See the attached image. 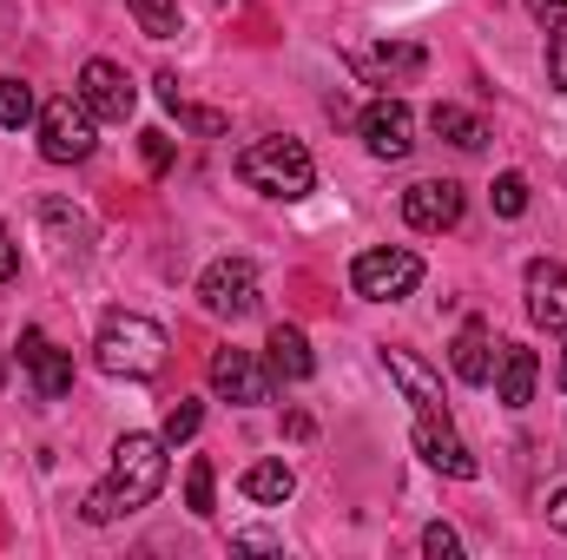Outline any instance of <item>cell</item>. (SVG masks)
Segmentation results:
<instances>
[{"label":"cell","instance_id":"cell-6","mask_svg":"<svg viewBox=\"0 0 567 560\" xmlns=\"http://www.w3.org/2000/svg\"><path fill=\"white\" fill-rule=\"evenodd\" d=\"M212 390L225 396V403H238V409H265L271 396H278V376H271V363H258L251 350H212Z\"/></svg>","mask_w":567,"mask_h":560},{"label":"cell","instance_id":"cell-15","mask_svg":"<svg viewBox=\"0 0 567 560\" xmlns=\"http://www.w3.org/2000/svg\"><path fill=\"white\" fill-rule=\"evenodd\" d=\"M40 231H47L53 251H73V258L93 251V218L80 205H66V198H40Z\"/></svg>","mask_w":567,"mask_h":560},{"label":"cell","instance_id":"cell-12","mask_svg":"<svg viewBox=\"0 0 567 560\" xmlns=\"http://www.w3.org/2000/svg\"><path fill=\"white\" fill-rule=\"evenodd\" d=\"M20 363H27V376H33V396H40V403H60V396L73 390V356H66V350H53V343H47V330H20Z\"/></svg>","mask_w":567,"mask_h":560},{"label":"cell","instance_id":"cell-34","mask_svg":"<svg viewBox=\"0 0 567 560\" xmlns=\"http://www.w3.org/2000/svg\"><path fill=\"white\" fill-rule=\"evenodd\" d=\"M548 521L567 535V488H555V501H548Z\"/></svg>","mask_w":567,"mask_h":560},{"label":"cell","instance_id":"cell-1","mask_svg":"<svg viewBox=\"0 0 567 560\" xmlns=\"http://www.w3.org/2000/svg\"><path fill=\"white\" fill-rule=\"evenodd\" d=\"M165 468H172L165 435H120V448H113V475L86 495V508H80V515H86L93 528H113V521L140 515L145 501H158Z\"/></svg>","mask_w":567,"mask_h":560},{"label":"cell","instance_id":"cell-21","mask_svg":"<svg viewBox=\"0 0 567 560\" xmlns=\"http://www.w3.org/2000/svg\"><path fill=\"white\" fill-rule=\"evenodd\" d=\"M33 120H40L33 86H27V80H13V73H0V126H7V133H20V126H33Z\"/></svg>","mask_w":567,"mask_h":560},{"label":"cell","instance_id":"cell-20","mask_svg":"<svg viewBox=\"0 0 567 560\" xmlns=\"http://www.w3.org/2000/svg\"><path fill=\"white\" fill-rule=\"evenodd\" d=\"M429 133H435V139H449L455 152H482V145H488V126H482L468 106H449V100L429 113Z\"/></svg>","mask_w":567,"mask_h":560},{"label":"cell","instance_id":"cell-27","mask_svg":"<svg viewBox=\"0 0 567 560\" xmlns=\"http://www.w3.org/2000/svg\"><path fill=\"white\" fill-rule=\"evenodd\" d=\"M548 86L567 93V20L561 27H548Z\"/></svg>","mask_w":567,"mask_h":560},{"label":"cell","instance_id":"cell-23","mask_svg":"<svg viewBox=\"0 0 567 560\" xmlns=\"http://www.w3.org/2000/svg\"><path fill=\"white\" fill-rule=\"evenodd\" d=\"M488 198H495V218H522V211H528V178H522V172H502Z\"/></svg>","mask_w":567,"mask_h":560},{"label":"cell","instance_id":"cell-13","mask_svg":"<svg viewBox=\"0 0 567 560\" xmlns=\"http://www.w3.org/2000/svg\"><path fill=\"white\" fill-rule=\"evenodd\" d=\"M522 290H528V317H535L542 330H567V271L555 258H535V265L522 271Z\"/></svg>","mask_w":567,"mask_h":560},{"label":"cell","instance_id":"cell-11","mask_svg":"<svg viewBox=\"0 0 567 560\" xmlns=\"http://www.w3.org/2000/svg\"><path fill=\"white\" fill-rule=\"evenodd\" d=\"M357 133H363V145L377 158H410L416 152V113L403 100H370L363 120H357Z\"/></svg>","mask_w":567,"mask_h":560},{"label":"cell","instance_id":"cell-24","mask_svg":"<svg viewBox=\"0 0 567 560\" xmlns=\"http://www.w3.org/2000/svg\"><path fill=\"white\" fill-rule=\"evenodd\" d=\"M198 422H205V409H198V403H172V416H165V428H158V435H165V448L192 442V435H198Z\"/></svg>","mask_w":567,"mask_h":560},{"label":"cell","instance_id":"cell-5","mask_svg":"<svg viewBox=\"0 0 567 560\" xmlns=\"http://www.w3.org/2000/svg\"><path fill=\"white\" fill-rule=\"evenodd\" d=\"M33 126H40V158L47 165L93 158V113H86V100H47Z\"/></svg>","mask_w":567,"mask_h":560},{"label":"cell","instance_id":"cell-4","mask_svg":"<svg viewBox=\"0 0 567 560\" xmlns=\"http://www.w3.org/2000/svg\"><path fill=\"white\" fill-rule=\"evenodd\" d=\"M350 283H357L363 303H403V297L423 283V258L403 251V245H377V251H363V258L350 265Z\"/></svg>","mask_w":567,"mask_h":560},{"label":"cell","instance_id":"cell-25","mask_svg":"<svg viewBox=\"0 0 567 560\" xmlns=\"http://www.w3.org/2000/svg\"><path fill=\"white\" fill-rule=\"evenodd\" d=\"M423 554L429 560H462V535H455L449 521H429L423 528Z\"/></svg>","mask_w":567,"mask_h":560},{"label":"cell","instance_id":"cell-14","mask_svg":"<svg viewBox=\"0 0 567 560\" xmlns=\"http://www.w3.org/2000/svg\"><path fill=\"white\" fill-rule=\"evenodd\" d=\"M383 370H390V383H396V390H403L416 409H435V416H449V409H442V376L429 370L416 350H396V343H383Z\"/></svg>","mask_w":567,"mask_h":560},{"label":"cell","instance_id":"cell-3","mask_svg":"<svg viewBox=\"0 0 567 560\" xmlns=\"http://www.w3.org/2000/svg\"><path fill=\"white\" fill-rule=\"evenodd\" d=\"M238 178H245L251 191H265V198L297 205V198H310L317 165H310V152H303L297 139H251L245 152H238Z\"/></svg>","mask_w":567,"mask_h":560},{"label":"cell","instance_id":"cell-29","mask_svg":"<svg viewBox=\"0 0 567 560\" xmlns=\"http://www.w3.org/2000/svg\"><path fill=\"white\" fill-rule=\"evenodd\" d=\"M178 120H185L192 133H205V139H218V133H225V113H212V106H178Z\"/></svg>","mask_w":567,"mask_h":560},{"label":"cell","instance_id":"cell-7","mask_svg":"<svg viewBox=\"0 0 567 560\" xmlns=\"http://www.w3.org/2000/svg\"><path fill=\"white\" fill-rule=\"evenodd\" d=\"M198 303L212 310V317H251L258 310V265L251 258H218V265H205V278H198Z\"/></svg>","mask_w":567,"mask_h":560},{"label":"cell","instance_id":"cell-33","mask_svg":"<svg viewBox=\"0 0 567 560\" xmlns=\"http://www.w3.org/2000/svg\"><path fill=\"white\" fill-rule=\"evenodd\" d=\"M20 278V251H13V238L0 231V283H13Z\"/></svg>","mask_w":567,"mask_h":560},{"label":"cell","instance_id":"cell-10","mask_svg":"<svg viewBox=\"0 0 567 560\" xmlns=\"http://www.w3.org/2000/svg\"><path fill=\"white\" fill-rule=\"evenodd\" d=\"M462 211H468V191H462L455 178H416V185L403 191V218H410L416 231H455Z\"/></svg>","mask_w":567,"mask_h":560},{"label":"cell","instance_id":"cell-35","mask_svg":"<svg viewBox=\"0 0 567 560\" xmlns=\"http://www.w3.org/2000/svg\"><path fill=\"white\" fill-rule=\"evenodd\" d=\"M555 383H561V390H567V350H561V376H555Z\"/></svg>","mask_w":567,"mask_h":560},{"label":"cell","instance_id":"cell-8","mask_svg":"<svg viewBox=\"0 0 567 560\" xmlns=\"http://www.w3.org/2000/svg\"><path fill=\"white\" fill-rule=\"evenodd\" d=\"M80 100H86V113H93V120L126 126V120H133L140 86H133V80H126V66H113V60H86V66H80Z\"/></svg>","mask_w":567,"mask_h":560},{"label":"cell","instance_id":"cell-2","mask_svg":"<svg viewBox=\"0 0 567 560\" xmlns=\"http://www.w3.org/2000/svg\"><path fill=\"white\" fill-rule=\"evenodd\" d=\"M165 330L140 317V310H113L106 323H100V343H93V363L106 370V376H126V383H145V376H158L165 370Z\"/></svg>","mask_w":567,"mask_h":560},{"label":"cell","instance_id":"cell-32","mask_svg":"<svg viewBox=\"0 0 567 560\" xmlns=\"http://www.w3.org/2000/svg\"><path fill=\"white\" fill-rule=\"evenodd\" d=\"M528 13H535L542 27H561V20H567V0H528Z\"/></svg>","mask_w":567,"mask_h":560},{"label":"cell","instance_id":"cell-30","mask_svg":"<svg viewBox=\"0 0 567 560\" xmlns=\"http://www.w3.org/2000/svg\"><path fill=\"white\" fill-rule=\"evenodd\" d=\"M140 145H145V165H152V172L172 165V139H165V133H140Z\"/></svg>","mask_w":567,"mask_h":560},{"label":"cell","instance_id":"cell-16","mask_svg":"<svg viewBox=\"0 0 567 560\" xmlns=\"http://www.w3.org/2000/svg\"><path fill=\"white\" fill-rule=\"evenodd\" d=\"M535 383H542V363H535V350H522V343H502V356H495V396H502L508 409H528V403H535Z\"/></svg>","mask_w":567,"mask_h":560},{"label":"cell","instance_id":"cell-19","mask_svg":"<svg viewBox=\"0 0 567 560\" xmlns=\"http://www.w3.org/2000/svg\"><path fill=\"white\" fill-rule=\"evenodd\" d=\"M238 488H245V501H258V508H284V501L297 495V475H290V462H251Z\"/></svg>","mask_w":567,"mask_h":560},{"label":"cell","instance_id":"cell-18","mask_svg":"<svg viewBox=\"0 0 567 560\" xmlns=\"http://www.w3.org/2000/svg\"><path fill=\"white\" fill-rule=\"evenodd\" d=\"M449 363H455V376H462V383H475V390L495 376V343H488V323H482V317H468V323H462V336H455V356H449Z\"/></svg>","mask_w":567,"mask_h":560},{"label":"cell","instance_id":"cell-26","mask_svg":"<svg viewBox=\"0 0 567 560\" xmlns=\"http://www.w3.org/2000/svg\"><path fill=\"white\" fill-rule=\"evenodd\" d=\"M185 501H192V515H212V462H205V455H198L192 475H185Z\"/></svg>","mask_w":567,"mask_h":560},{"label":"cell","instance_id":"cell-9","mask_svg":"<svg viewBox=\"0 0 567 560\" xmlns=\"http://www.w3.org/2000/svg\"><path fill=\"white\" fill-rule=\"evenodd\" d=\"M416 455H423L435 475H449V481H475L482 475V462L468 455V442L449 428V416H435V409L416 416Z\"/></svg>","mask_w":567,"mask_h":560},{"label":"cell","instance_id":"cell-17","mask_svg":"<svg viewBox=\"0 0 567 560\" xmlns=\"http://www.w3.org/2000/svg\"><path fill=\"white\" fill-rule=\"evenodd\" d=\"M265 350H271L265 363H271V376H278V383H310V370H317V356H310V336H303L297 323H278Z\"/></svg>","mask_w":567,"mask_h":560},{"label":"cell","instance_id":"cell-31","mask_svg":"<svg viewBox=\"0 0 567 560\" xmlns=\"http://www.w3.org/2000/svg\"><path fill=\"white\" fill-rule=\"evenodd\" d=\"M231 548H251V554H278L284 541H278V535H265V528H245V535H231Z\"/></svg>","mask_w":567,"mask_h":560},{"label":"cell","instance_id":"cell-22","mask_svg":"<svg viewBox=\"0 0 567 560\" xmlns=\"http://www.w3.org/2000/svg\"><path fill=\"white\" fill-rule=\"evenodd\" d=\"M126 7H133L145 40H172L178 33V0H126Z\"/></svg>","mask_w":567,"mask_h":560},{"label":"cell","instance_id":"cell-28","mask_svg":"<svg viewBox=\"0 0 567 560\" xmlns=\"http://www.w3.org/2000/svg\"><path fill=\"white\" fill-rule=\"evenodd\" d=\"M383 73H423V46H377L370 53Z\"/></svg>","mask_w":567,"mask_h":560}]
</instances>
